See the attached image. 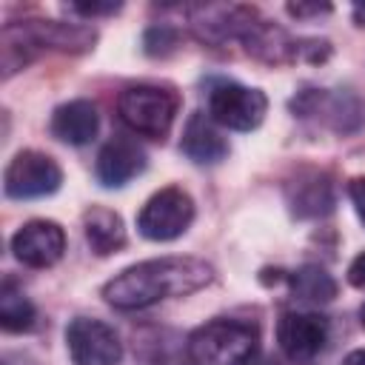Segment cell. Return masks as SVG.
I'll return each mask as SVG.
<instances>
[{
	"mask_svg": "<svg viewBox=\"0 0 365 365\" xmlns=\"http://www.w3.org/2000/svg\"><path fill=\"white\" fill-rule=\"evenodd\" d=\"M211 265L197 257H160L120 271L103 285V297L123 311L148 308L168 297H185L211 282Z\"/></svg>",
	"mask_w": 365,
	"mask_h": 365,
	"instance_id": "cell-1",
	"label": "cell"
},
{
	"mask_svg": "<svg viewBox=\"0 0 365 365\" xmlns=\"http://www.w3.org/2000/svg\"><path fill=\"white\" fill-rule=\"evenodd\" d=\"M257 328L240 319H211L191 331L188 356L194 365H248L257 354Z\"/></svg>",
	"mask_w": 365,
	"mask_h": 365,
	"instance_id": "cell-2",
	"label": "cell"
},
{
	"mask_svg": "<svg viewBox=\"0 0 365 365\" xmlns=\"http://www.w3.org/2000/svg\"><path fill=\"white\" fill-rule=\"evenodd\" d=\"M177 108H180V100L171 88H160V86H148V83L128 86L117 100L120 120L131 131L151 137V140H163L171 131Z\"/></svg>",
	"mask_w": 365,
	"mask_h": 365,
	"instance_id": "cell-3",
	"label": "cell"
},
{
	"mask_svg": "<svg viewBox=\"0 0 365 365\" xmlns=\"http://www.w3.org/2000/svg\"><path fill=\"white\" fill-rule=\"evenodd\" d=\"M191 220H194V200L182 188L171 185V188L157 191L143 205V211L137 217V228L145 240L168 242V240H177L180 234H185Z\"/></svg>",
	"mask_w": 365,
	"mask_h": 365,
	"instance_id": "cell-4",
	"label": "cell"
},
{
	"mask_svg": "<svg viewBox=\"0 0 365 365\" xmlns=\"http://www.w3.org/2000/svg\"><path fill=\"white\" fill-rule=\"evenodd\" d=\"M208 111L211 120L225 128L251 131L262 123L268 111V100L259 88H248L240 83H220L208 97Z\"/></svg>",
	"mask_w": 365,
	"mask_h": 365,
	"instance_id": "cell-5",
	"label": "cell"
},
{
	"mask_svg": "<svg viewBox=\"0 0 365 365\" xmlns=\"http://www.w3.org/2000/svg\"><path fill=\"white\" fill-rule=\"evenodd\" d=\"M60 182H63L60 165L43 151H20L3 174V188L11 200H34L54 194Z\"/></svg>",
	"mask_w": 365,
	"mask_h": 365,
	"instance_id": "cell-6",
	"label": "cell"
},
{
	"mask_svg": "<svg viewBox=\"0 0 365 365\" xmlns=\"http://www.w3.org/2000/svg\"><path fill=\"white\" fill-rule=\"evenodd\" d=\"M66 342L74 365H117L123 359L120 336L100 319L77 317L66 331Z\"/></svg>",
	"mask_w": 365,
	"mask_h": 365,
	"instance_id": "cell-7",
	"label": "cell"
},
{
	"mask_svg": "<svg viewBox=\"0 0 365 365\" xmlns=\"http://www.w3.org/2000/svg\"><path fill=\"white\" fill-rule=\"evenodd\" d=\"M277 342L288 359L311 362L322 354V348L328 342V319L319 314L288 311L277 322Z\"/></svg>",
	"mask_w": 365,
	"mask_h": 365,
	"instance_id": "cell-8",
	"label": "cell"
},
{
	"mask_svg": "<svg viewBox=\"0 0 365 365\" xmlns=\"http://www.w3.org/2000/svg\"><path fill=\"white\" fill-rule=\"evenodd\" d=\"M11 251L23 265L48 268L66 251V234L51 220H31L11 237Z\"/></svg>",
	"mask_w": 365,
	"mask_h": 365,
	"instance_id": "cell-9",
	"label": "cell"
},
{
	"mask_svg": "<svg viewBox=\"0 0 365 365\" xmlns=\"http://www.w3.org/2000/svg\"><path fill=\"white\" fill-rule=\"evenodd\" d=\"M14 31L26 40L29 48H63V51H86L94 43V31L86 26H68L57 20H29V23H11Z\"/></svg>",
	"mask_w": 365,
	"mask_h": 365,
	"instance_id": "cell-10",
	"label": "cell"
},
{
	"mask_svg": "<svg viewBox=\"0 0 365 365\" xmlns=\"http://www.w3.org/2000/svg\"><path fill=\"white\" fill-rule=\"evenodd\" d=\"M145 168V151L131 137L108 140L97 154V180L108 188H120Z\"/></svg>",
	"mask_w": 365,
	"mask_h": 365,
	"instance_id": "cell-11",
	"label": "cell"
},
{
	"mask_svg": "<svg viewBox=\"0 0 365 365\" xmlns=\"http://www.w3.org/2000/svg\"><path fill=\"white\" fill-rule=\"evenodd\" d=\"M100 125L97 108L88 100H71L51 114V134L68 145H86Z\"/></svg>",
	"mask_w": 365,
	"mask_h": 365,
	"instance_id": "cell-12",
	"label": "cell"
},
{
	"mask_svg": "<svg viewBox=\"0 0 365 365\" xmlns=\"http://www.w3.org/2000/svg\"><path fill=\"white\" fill-rule=\"evenodd\" d=\"M182 151L194 160V163H220L228 154V143L225 137L217 131L214 120L205 114H191V120L185 123L182 131Z\"/></svg>",
	"mask_w": 365,
	"mask_h": 365,
	"instance_id": "cell-13",
	"label": "cell"
},
{
	"mask_svg": "<svg viewBox=\"0 0 365 365\" xmlns=\"http://www.w3.org/2000/svg\"><path fill=\"white\" fill-rule=\"evenodd\" d=\"M83 228H86V240L91 245L94 254L106 257L114 254L125 245V228L117 211L103 208V205H91L83 217Z\"/></svg>",
	"mask_w": 365,
	"mask_h": 365,
	"instance_id": "cell-14",
	"label": "cell"
},
{
	"mask_svg": "<svg viewBox=\"0 0 365 365\" xmlns=\"http://www.w3.org/2000/svg\"><path fill=\"white\" fill-rule=\"evenodd\" d=\"M0 322L6 331H29L34 325V305L11 279H6L0 288Z\"/></svg>",
	"mask_w": 365,
	"mask_h": 365,
	"instance_id": "cell-15",
	"label": "cell"
},
{
	"mask_svg": "<svg viewBox=\"0 0 365 365\" xmlns=\"http://www.w3.org/2000/svg\"><path fill=\"white\" fill-rule=\"evenodd\" d=\"M291 288L305 302H328L336 294V282L317 265H305L291 277Z\"/></svg>",
	"mask_w": 365,
	"mask_h": 365,
	"instance_id": "cell-16",
	"label": "cell"
},
{
	"mask_svg": "<svg viewBox=\"0 0 365 365\" xmlns=\"http://www.w3.org/2000/svg\"><path fill=\"white\" fill-rule=\"evenodd\" d=\"M174 43H177V34L171 29H165V26H154L145 34V51L148 54H165V51L174 48Z\"/></svg>",
	"mask_w": 365,
	"mask_h": 365,
	"instance_id": "cell-17",
	"label": "cell"
},
{
	"mask_svg": "<svg viewBox=\"0 0 365 365\" xmlns=\"http://www.w3.org/2000/svg\"><path fill=\"white\" fill-rule=\"evenodd\" d=\"M348 194H351V202H354L359 220L365 222V177H354L348 182Z\"/></svg>",
	"mask_w": 365,
	"mask_h": 365,
	"instance_id": "cell-18",
	"label": "cell"
},
{
	"mask_svg": "<svg viewBox=\"0 0 365 365\" xmlns=\"http://www.w3.org/2000/svg\"><path fill=\"white\" fill-rule=\"evenodd\" d=\"M71 9L80 11V14H86V17H94V14H111V11H117L120 3H74Z\"/></svg>",
	"mask_w": 365,
	"mask_h": 365,
	"instance_id": "cell-19",
	"label": "cell"
},
{
	"mask_svg": "<svg viewBox=\"0 0 365 365\" xmlns=\"http://www.w3.org/2000/svg\"><path fill=\"white\" fill-rule=\"evenodd\" d=\"M348 282L354 288H365V251L348 265Z\"/></svg>",
	"mask_w": 365,
	"mask_h": 365,
	"instance_id": "cell-20",
	"label": "cell"
},
{
	"mask_svg": "<svg viewBox=\"0 0 365 365\" xmlns=\"http://www.w3.org/2000/svg\"><path fill=\"white\" fill-rule=\"evenodd\" d=\"M291 14L297 17H305V14H319V11H331V6H302V3H291L288 6Z\"/></svg>",
	"mask_w": 365,
	"mask_h": 365,
	"instance_id": "cell-21",
	"label": "cell"
},
{
	"mask_svg": "<svg viewBox=\"0 0 365 365\" xmlns=\"http://www.w3.org/2000/svg\"><path fill=\"white\" fill-rule=\"evenodd\" d=\"M342 365H365V348H359V351H351V354L342 359Z\"/></svg>",
	"mask_w": 365,
	"mask_h": 365,
	"instance_id": "cell-22",
	"label": "cell"
},
{
	"mask_svg": "<svg viewBox=\"0 0 365 365\" xmlns=\"http://www.w3.org/2000/svg\"><path fill=\"white\" fill-rule=\"evenodd\" d=\"M354 17H356L359 26H365V6H356V9H354Z\"/></svg>",
	"mask_w": 365,
	"mask_h": 365,
	"instance_id": "cell-23",
	"label": "cell"
},
{
	"mask_svg": "<svg viewBox=\"0 0 365 365\" xmlns=\"http://www.w3.org/2000/svg\"><path fill=\"white\" fill-rule=\"evenodd\" d=\"M359 319H362V325H365V305L359 308Z\"/></svg>",
	"mask_w": 365,
	"mask_h": 365,
	"instance_id": "cell-24",
	"label": "cell"
},
{
	"mask_svg": "<svg viewBox=\"0 0 365 365\" xmlns=\"http://www.w3.org/2000/svg\"><path fill=\"white\" fill-rule=\"evenodd\" d=\"M248 365H271V362H254V359H251V362H248Z\"/></svg>",
	"mask_w": 365,
	"mask_h": 365,
	"instance_id": "cell-25",
	"label": "cell"
}]
</instances>
